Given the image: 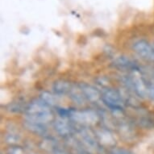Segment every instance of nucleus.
<instances>
[{"mask_svg": "<svg viewBox=\"0 0 154 154\" xmlns=\"http://www.w3.org/2000/svg\"><path fill=\"white\" fill-rule=\"evenodd\" d=\"M5 140L8 144L15 145V144H18L20 142L21 136L20 134L16 131L11 130V131H9L8 133L6 134Z\"/></svg>", "mask_w": 154, "mask_h": 154, "instance_id": "16", "label": "nucleus"}, {"mask_svg": "<svg viewBox=\"0 0 154 154\" xmlns=\"http://www.w3.org/2000/svg\"><path fill=\"white\" fill-rule=\"evenodd\" d=\"M148 97L154 103V84L149 85V91H148Z\"/></svg>", "mask_w": 154, "mask_h": 154, "instance_id": "20", "label": "nucleus"}, {"mask_svg": "<svg viewBox=\"0 0 154 154\" xmlns=\"http://www.w3.org/2000/svg\"><path fill=\"white\" fill-rule=\"evenodd\" d=\"M69 95L70 97V99H72V101L78 105H83V104L86 103V101H87L85 98V96H84L83 93H82V91L79 84H78V85L73 84Z\"/></svg>", "mask_w": 154, "mask_h": 154, "instance_id": "15", "label": "nucleus"}, {"mask_svg": "<svg viewBox=\"0 0 154 154\" xmlns=\"http://www.w3.org/2000/svg\"><path fill=\"white\" fill-rule=\"evenodd\" d=\"M79 86L81 87L82 93L87 101L91 103H97L102 99V94L94 86L85 83V82L79 83Z\"/></svg>", "mask_w": 154, "mask_h": 154, "instance_id": "9", "label": "nucleus"}, {"mask_svg": "<svg viewBox=\"0 0 154 154\" xmlns=\"http://www.w3.org/2000/svg\"><path fill=\"white\" fill-rule=\"evenodd\" d=\"M132 49L141 58L154 61V48L145 40H139L132 45Z\"/></svg>", "mask_w": 154, "mask_h": 154, "instance_id": "6", "label": "nucleus"}, {"mask_svg": "<svg viewBox=\"0 0 154 154\" xmlns=\"http://www.w3.org/2000/svg\"><path fill=\"white\" fill-rule=\"evenodd\" d=\"M126 87L130 89L133 93L140 99H145L148 97L149 85L142 76L139 69L131 71L130 75L124 79Z\"/></svg>", "mask_w": 154, "mask_h": 154, "instance_id": "3", "label": "nucleus"}, {"mask_svg": "<svg viewBox=\"0 0 154 154\" xmlns=\"http://www.w3.org/2000/svg\"><path fill=\"white\" fill-rule=\"evenodd\" d=\"M61 96L55 93H51L49 91H43L40 94V99L50 107H55L56 109L61 107Z\"/></svg>", "mask_w": 154, "mask_h": 154, "instance_id": "13", "label": "nucleus"}, {"mask_svg": "<svg viewBox=\"0 0 154 154\" xmlns=\"http://www.w3.org/2000/svg\"><path fill=\"white\" fill-rule=\"evenodd\" d=\"M136 124L142 128H154V113L146 111H140L136 119Z\"/></svg>", "mask_w": 154, "mask_h": 154, "instance_id": "11", "label": "nucleus"}, {"mask_svg": "<svg viewBox=\"0 0 154 154\" xmlns=\"http://www.w3.org/2000/svg\"><path fill=\"white\" fill-rule=\"evenodd\" d=\"M7 154H24L23 150L20 147L14 146L8 149Z\"/></svg>", "mask_w": 154, "mask_h": 154, "instance_id": "19", "label": "nucleus"}, {"mask_svg": "<svg viewBox=\"0 0 154 154\" xmlns=\"http://www.w3.org/2000/svg\"><path fill=\"white\" fill-rule=\"evenodd\" d=\"M96 137L100 146L114 147L116 144V140L111 131L107 128L99 129L96 131Z\"/></svg>", "mask_w": 154, "mask_h": 154, "instance_id": "8", "label": "nucleus"}, {"mask_svg": "<svg viewBox=\"0 0 154 154\" xmlns=\"http://www.w3.org/2000/svg\"><path fill=\"white\" fill-rule=\"evenodd\" d=\"M111 65L114 68L119 69V70L132 71L136 69H138L135 62L126 56H119V57H116L112 61Z\"/></svg>", "mask_w": 154, "mask_h": 154, "instance_id": "10", "label": "nucleus"}, {"mask_svg": "<svg viewBox=\"0 0 154 154\" xmlns=\"http://www.w3.org/2000/svg\"><path fill=\"white\" fill-rule=\"evenodd\" d=\"M76 139L91 153L97 152L101 149L95 133H94L89 128L80 127L79 129L77 130Z\"/></svg>", "mask_w": 154, "mask_h": 154, "instance_id": "5", "label": "nucleus"}, {"mask_svg": "<svg viewBox=\"0 0 154 154\" xmlns=\"http://www.w3.org/2000/svg\"><path fill=\"white\" fill-rule=\"evenodd\" d=\"M153 48H154V45H153Z\"/></svg>", "mask_w": 154, "mask_h": 154, "instance_id": "22", "label": "nucleus"}, {"mask_svg": "<svg viewBox=\"0 0 154 154\" xmlns=\"http://www.w3.org/2000/svg\"><path fill=\"white\" fill-rule=\"evenodd\" d=\"M101 99L104 105L111 110L114 116H118L120 118L123 116L125 103L119 91L111 87L106 88L102 94Z\"/></svg>", "mask_w": 154, "mask_h": 154, "instance_id": "2", "label": "nucleus"}, {"mask_svg": "<svg viewBox=\"0 0 154 154\" xmlns=\"http://www.w3.org/2000/svg\"><path fill=\"white\" fill-rule=\"evenodd\" d=\"M41 147L46 151H51L53 152L57 149V144L54 142V140L51 139H45V140H43L41 144Z\"/></svg>", "mask_w": 154, "mask_h": 154, "instance_id": "17", "label": "nucleus"}, {"mask_svg": "<svg viewBox=\"0 0 154 154\" xmlns=\"http://www.w3.org/2000/svg\"><path fill=\"white\" fill-rule=\"evenodd\" d=\"M69 121H70V119L69 118H64V117L60 116L53 121V127L57 134L63 137H69V135L73 129V127L71 125Z\"/></svg>", "mask_w": 154, "mask_h": 154, "instance_id": "7", "label": "nucleus"}, {"mask_svg": "<svg viewBox=\"0 0 154 154\" xmlns=\"http://www.w3.org/2000/svg\"><path fill=\"white\" fill-rule=\"evenodd\" d=\"M53 154H68L66 152L63 151V150H61V149H57L55 151L53 152Z\"/></svg>", "mask_w": 154, "mask_h": 154, "instance_id": "21", "label": "nucleus"}, {"mask_svg": "<svg viewBox=\"0 0 154 154\" xmlns=\"http://www.w3.org/2000/svg\"><path fill=\"white\" fill-rule=\"evenodd\" d=\"M69 119L78 126L89 128L90 126H94L98 124L100 121L101 117L93 110L73 109L71 111Z\"/></svg>", "mask_w": 154, "mask_h": 154, "instance_id": "4", "label": "nucleus"}, {"mask_svg": "<svg viewBox=\"0 0 154 154\" xmlns=\"http://www.w3.org/2000/svg\"><path fill=\"white\" fill-rule=\"evenodd\" d=\"M73 86V83H72L71 82L64 80V79H59L54 82V83L53 84V93L60 96L69 94Z\"/></svg>", "mask_w": 154, "mask_h": 154, "instance_id": "14", "label": "nucleus"}, {"mask_svg": "<svg viewBox=\"0 0 154 154\" xmlns=\"http://www.w3.org/2000/svg\"><path fill=\"white\" fill-rule=\"evenodd\" d=\"M24 114L27 119L43 124H47L55 120L54 115L50 106H48L41 100H35L28 103Z\"/></svg>", "mask_w": 154, "mask_h": 154, "instance_id": "1", "label": "nucleus"}, {"mask_svg": "<svg viewBox=\"0 0 154 154\" xmlns=\"http://www.w3.org/2000/svg\"><path fill=\"white\" fill-rule=\"evenodd\" d=\"M107 154H134L130 150L124 149H113Z\"/></svg>", "mask_w": 154, "mask_h": 154, "instance_id": "18", "label": "nucleus"}, {"mask_svg": "<svg viewBox=\"0 0 154 154\" xmlns=\"http://www.w3.org/2000/svg\"><path fill=\"white\" fill-rule=\"evenodd\" d=\"M23 126L28 131L38 136H46L48 134V129H47L46 124L33 121L27 118L23 121Z\"/></svg>", "mask_w": 154, "mask_h": 154, "instance_id": "12", "label": "nucleus"}]
</instances>
